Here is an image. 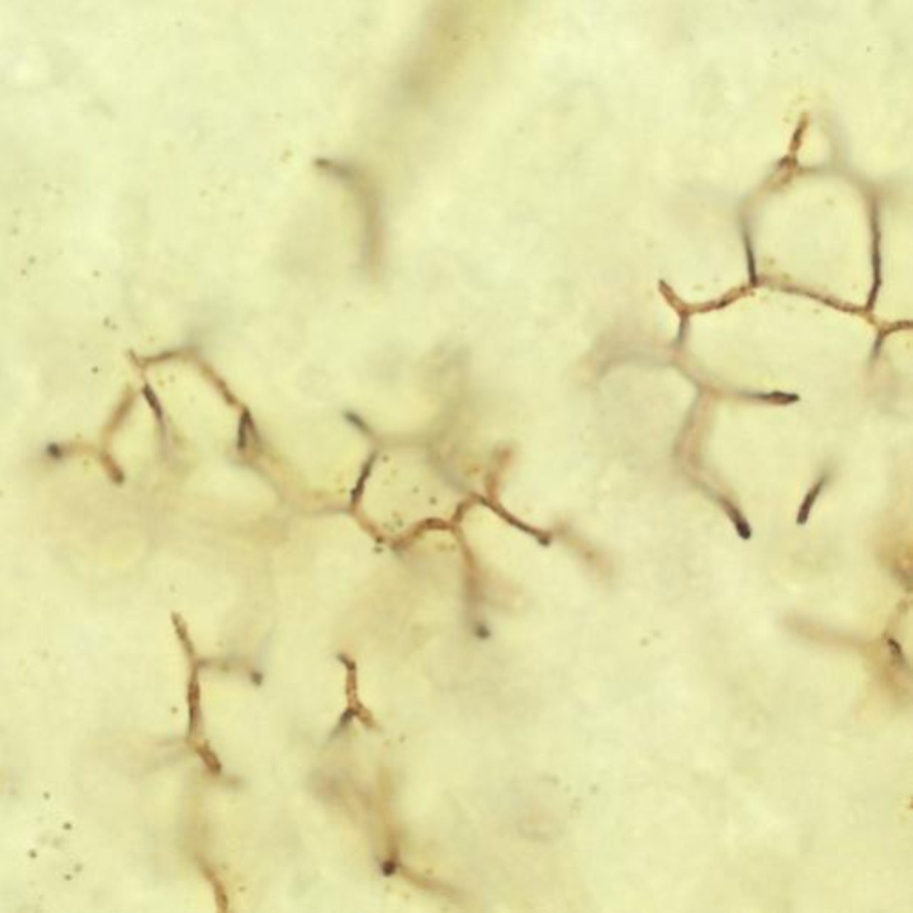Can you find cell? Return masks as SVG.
Here are the masks:
<instances>
[{
  "label": "cell",
  "instance_id": "6da1fadb",
  "mask_svg": "<svg viewBox=\"0 0 913 913\" xmlns=\"http://www.w3.org/2000/svg\"><path fill=\"white\" fill-rule=\"evenodd\" d=\"M470 29V0H433L400 72L401 100L423 104L446 83L466 52Z\"/></svg>",
  "mask_w": 913,
  "mask_h": 913
}]
</instances>
